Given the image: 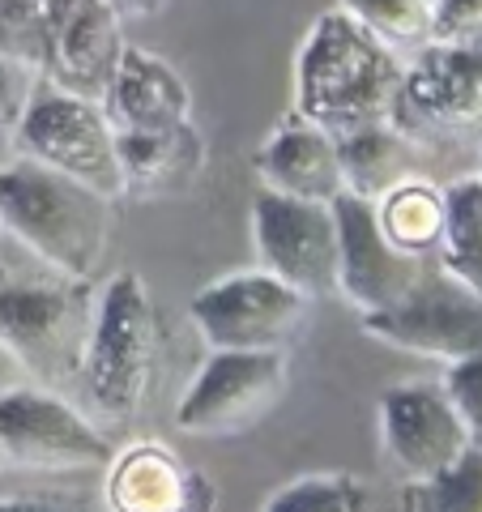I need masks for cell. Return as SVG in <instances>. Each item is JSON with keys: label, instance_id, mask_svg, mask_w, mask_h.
Returning <instances> with one entry per match:
<instances>
[{"label": "cell", "instance_id": "6da1fadb", "mask_svg": "<svg viewBox=\"0 0 482 512\" xmlns=\"http://www.w3.org/2000/svg\"><path fill=\"white\" fill-rule=\"evenodd\" d=\"M406 77V60L380 47L342 9L320 13L295 60V116L350 137L376 124H393V107Z\"/></svg>", "mask_w": 482, "mask_h": 512}, {"label": "cell", "instance_id": "7a4b0ae2", "mask_svg": "<svg viewBox=\"0 0 482 512\" xmlns=\"http://www.w3.org/2000/svg\"><path fill=\"white\" fill-rule=\"evenodd\" d=\"M0 222L47 269H56V278L73 282L99 274L116 231L111 197L30 158L0 167Z\"/></svg>", "mask_w": 482, "mask_h": 512}, {"label": "cell", "instance_id": "3957f363", "mask_svg": "<svg viewBox=\"0 0 482 512\" xmlns=\"http://www.w3.org/2000/svg\"><path fill=\"white\" fill-rule=\"evenodd\" d=\"M163 355L158 308L137 274H116L94 295L90 342L82 359V384L90 406L107 427L133 423L150 402Z\"/></svg>", "mask_w": 482, "mask_h": 512}, {"label": "cell", "instance_id": "277c9868", "mask_svg": "<svg viewBox=\"0 0 482 512\" xmlns=\"http://www.w3.org/2000/svg\"><path fill=\"white\" fill-rule=\"evenodd\" d=\"M393 124L427 163L436 158H482V43H427L406 60Z\"/></svg>", "mask_w": 482, "mask_h": 512}, {"label": "cell", "instance_id": "5b68a950", "mask_svg": "<svg viewBox=\"0 0 482 512\" xmlns=\"http://www.w3.org/2000/svg\"><path fill=\"white\" fill-rule=\"evenodd\" d=\"M90 320V282H0V342L22 376H39L43 384L82 376Z\"/></svg>", "mask_w": 482, "mask_h": 512}, {"label": "cell", "instance_id": "8992f818", "mask_svg": "<svg viewBox=\"0 0 482 512\" xmlns=\"http://www.w3.org/2000/svg\"><path fill=\"white\" fill-rule=\"evenodd\" d=\"M18 158H30L39 167H52L69 180L86 184L103 197L120 201V158H116V124L107 120L103 103L77 99L52 82H35V94L13 128Z\"/></svg>", "mask_w": 482, "mask_h": 512}, {"label": "cell", "instance_id": "52a82bcc", "mask_svg": "<svg viewBox=\"0 0 482 512\" xmlns=\"http://www.w3.org/2000/svg\"><path fill=\"white\" fill-rule=\"evenodd\" d=\"M111 453L116 448H111L107 431L52 389L13 384L0 393V461L5 466L73 474L103 470Z\"/></svg>", "mask_w": 482, "mask_h": 512}, {"label": "cell", "instance_id": "ba28073f", "mask_svg": "<svg viewBox=\"0 0 482 512\" xmlns=\"http://www.w3.org/2000/svg\"><path fill=\"white\" fill-rule=\"evenodd\" d=\"M286 380V350H210L175 406V427L188 436L248 431L282 402Z\"/></svg>", "mask_w": 482, "mask_h": 512}, {"label": "cell", "instance_id": "9c48e42d", "mask_svg": "<svg viewBox=\"0 0 482 512\" xmlns=\"http://www.w3.org/2000/svg\"><path fill=\"white\" fill-rule=\"evenodd\" d=\"M312 299L265 269L231 274L192 295V329L210 350H286L308 320Z\"/></svg>", "mask_w": 482, "mask_h": 512}, {"label": "cell", "instance_id": "30bf717a", "mask_svg": "<svg viewBox=\"0 0 482 512\" xmlns=\"http://www.w3.org/2000/svg\"><path fill=\"white\" fill-rule=\"evenodd\" d=\"M363 333L397 350H410V355L457 363L482 350V295L444 274L431 256L406 299L393 303L389 312L363 316Z\"/></svg>", "mask_w": 482, "mask_h": 512}, {"label": "cell", "instance_id": "8fae6325", "mask_svg": "<svg viewBox=\"0 0 482 512\" xmlns=\"http://www.w3.org/2000/svg\"><path fill=\"white\" fill-rule=\"evenodd\" d=\"M256 269L295 286L303 299L337 295V218L333 205L278 197L261 188L252 201Z\"/></svg>", "mask_w": 482, "mask_h": 512}, {"label": "cell", "instance_id": "7c38bea8", "mask_svg": "<svg viewBox=\"0 0 482 512\" xmlns=\"http://www.w3.org/2000/svg\"><path fill=\"white\" fill-rule=\"evenodd\" d=\"M380 444L410 483L448 470L474 448L448 393L427 380H401L380 393Z\"/></svg>", "mask_w": 482, "mask_h": 512}, {"label": "cell", "instance_id": "4fadbf2b", "mask_svg": "<svg viewBox=\"0 0 482 512\" xmlns=\"http://www.w3.org/2000/svg\"><path fill=\"white\" fill-rule=\"evenodd\" d=\"M337 218V295L355 303L359 316L389 312L393 303L410 295L431 256H406L397 252L376 227V210L363 197H342L333 201Z\"/></svg>", "mask_w": 482, "mask_h": 512}, {"label": "cell", "instance_id": "5bb4252c", "mask_svg": "<svg viewBox=\"0 0 482 512\" xmlns=\"http://www.w3.org/2000/svg\"><path fill=\"white\" fill-rule=\"evenodd\" d=\"M103 478L107 512H205L214 491L163 440H137L111 453Z\"/></svg>", "mask_w": 482, "mask_h": 512}, {"label": "cell", "instance_id": "9a60e30c", "mask_svg": "<svg viewBox=\"0 0 482 512\" xmlns=\"http://www.w3.org/2000/svg\"><path fill=\"white\" fill-rule=\"evenodd\" d=\"M124 47L128 43L120 30V9L111 0H77L52 39L43 82L69 90L77 99L103 103L111 77L120 69Z\"/></svg>", "mask_w": 482, "mask_h": 512}, {"label": "cell", "instance_id": "2e32d148", "mask_svg": "<svg viewBox=\"0 0 482 512\" xmlns=\"http://www.w3.org/2000/svg\"><path fill=\"white\" fill-rule=\"evenodd\" d=\"M256 175L278 197L316 201V205H333L346 192L337 137H329L312 120L295 116V111L256 150Z\"/></svg>", "mask_w": 482, "mask_h": 512}, {"label": "cell", "instance_id": "e0dca14e", "mask_svg": "<svg viewBox=\"0 0 482 512\" xmlns=\"http://www.w3.org/2000/svg\"><path fill=\"white\" fill-rule=\"evenodd\" d=\"M103 111L120 133H163V128L192 124V94L163 56L146 47H124Z\"/></svg>", "mask_w": 482, "mask_h": 512}, {"label": "cell", "instance_id": "ac0fdd59", "mask_svg": "<svg viewBox=\"0 0 482 512\" xmlns=\"http://www.w3.org/2000/svg\"><path fill=\"white\" fill-rule=\"evenodd\" d=\"M116 158L124 197L158 201L175 197L197 180L210 150H205V141L192 124L163 128V133H120L116 128Z\"/></svg>", "mask_w": 482, "mask_h": 512}, {"label": "cell", "instance_id": "d6986e66", "mask_svg": "<svg viewBox=\"0 0 482 512\" xmlns=\"http://www.w3.org/2000/svg\"><path fill=\"white\" fill-rule=\"evenodd\" d=\"M337 154H342L346 192L363 201H380L389 188L414 180V175H427V158L397 124H376L363 128V133H350L337 141Z\"/></svg>", "mask_w": 482, "mask_h": 512}, {"label": "cell", "instance_id": "ffe728a7", "mask_svg": "<svg viewBox=\"0 0 482 512\" xmlns=\"http://www.w3.org/2000/svg\"><path fill=\"white\" fill-rule=\"evenodd\" d=\"M376 227L397 252L406 256H436L444 239V188L431 175L389 188L380 201H372Z\"/></svg>", "mask_w": 482, "mask_h": 512}, {"label": "cell", "instance_id": "44dd1931", "mask_svg": "<svg viewBox=\"0 0 482 512\" xmlns=\"http://www.w3.org/2000/svg\"><path fill=\"white\" fill-rule=\"evenodd\" d=\"M436 265L482 295V171H465L444 188V239Z\"/></svg>", "mask_w": 482, "mask_h": 512}, {"label": "cell", "instance_id": "7402d4cb", "mask_svg": "<svg viewBox=\"0 0 482 512\" xmlns=\"http://www.w3.org/2000/svg\"><path fill=\"white\" fill-rule=\"evenodd\" d=\"M73 5L77 0H0V56L43 77L52 39Z\"/></svg>", "mask_w": 482, "mask_h": 512}, {"label": "cell", "instance_id": "603a6c76", "mask_svg": "<svg viewBox=\"0 0 482 512\" xmlns=\"http://www.w3.org/2000/svg\"><path fill=\"white\" fill-rule=\"evenodd\" d=\"M342 13L393 56L410 60L431 43L436 0H342Z\"/></svg>", "mask_w": 482, "mask_h": 512}, {"label": "cell", "instance_id": "cb8c5ba5", "mask_svg": "<svg viewBox=\"0 0 482 512\" xmlns=\"http://www.w3.org/2000/svg\"><path fill=\"white\" fill-rule=\"evenodd\" d=\"M406 512H482V444H474L448 470L406 483Z\"/></svg>", "mask_w": 482, "mask_h": 512}, {"label": "cell", "instance_id": "d4e9b609", "mask_svg": "<svg viewBox=\"0 0 482 512\" xmlns=\"http://www.w3.org/2000/svg\"><path fill=\"white\" fill-rule=\"evenodd\" d=\"M261 512H372V495L355 474H303L269 495Z\"/></svg>", "mask_w": 482, "mask_h": 512}, {"label": "cell", "instance_id": "484cf974", "mask_svg": "<svg viewBox=\"0 0 482 512\" xmlns=\"http://www.w3.org/2000/svg\"><path fill=\"white\" fill-rule=\"evenodd\" d=\"M440 389L448 393V402H453V410L461 414L470 440L482 444V350L457 359V363H444Z\"/></svg>", "mask_w": 482, "mask_h": 512}, {"label": "cell", "instance_id": "4316f807", "mask_svg": "<svg viewBox=\"0 0 482 512\" xmlns=\"http://www.w3.org/2000/svg\"><path fill=\"white\" fill-rule=\"evenodd\" d=\"M431 43H482V0H436Z\"/></svg>", "mask_w": 482, "mask_h": 512}, {"label": "cell", "instance_id": "83f0119b", "mask_svg": "<svg viewBox=\"0 0 482 512\" xmlns=\"http://www.w3.org/2000/svg\"><path fill=\"white\" fill-rule=\"evenodd\" d=\"M35 82H39V73H30L26 64L9 60V56H0V137L13 141V128H18L30 94H35Z\"/></svg>", "mask_w": 482, "mask_h": 512}, {"label": "cell", "instance_id": "f1b7e54d", "mask_svg": "<svg viewBox=\"0 0 482 512\" xmlns=\"http://www.w3.org/2000/svg\"><path fill=\"white\" fill-rule=\"evenodd\" d=\"M0 512H86V508L47 500V495H13V500H0Z\"/></svg>", "mask_w": 482, "mask_h": 512}, {"label": "cell", "instance_id": "f546056e", "mask_svg": "<svg viewBox=\"0 0 482 512\" xmlns=\"http://www.w3.org/2000/svg\"><path fill=\"white\" fill-rule=\"evenodd\" d=\"M111 5L120 9V18L128 13V18H154V13L167 9V0H111Z\"/></svg>", "mask_w": 482, "mask_h": 512}, {"label": "cell", "instance_id": "4dcf8cb0", "mask_svg": "<svg viewBox=\"0 0 482 512\" xmlns=\"http://www.w3.org/2000/svg\"><path fill=\"white\" fill-rule=\"evenodd\" d=\"M13 384H22V367L13 363V355L5 350V342H0V393L13 389Z\"/></svg>", "mask_w": 482, "mask_h": 512}, {"label": "cell", "instance_id": "1f68e13d", "mask_svg": "<svg viewBox=\"0 0 482 512\" xmlns=\"http://www.w3.org/2000/svg\"><path fill=\"white\" fill-rule=\"evenodd\" d=\"M0 282H9V274H5V265H0Z\"/></svg>", "mask_w": 482, "mask_h": 512}, {"label": "cell", "instance_id": "d6a6232c", "mask_svg": "<svg viewBox=\"0 0 482 512\" xmlns=\"http://www.w3.org/2000/svg\"><path fill=\"white\" fill-rule=\"evenodd\" d=\"M474 171H482V158H478V167H474Z\"/></svg>", "mask_w": 482, "mask_h": 512}, {"label": "cell", "instance_id": "836d02e7", "mask_svg": "<svg viewBox=\"0 0 482 512\" xmlns=\"http://www.w3.org/2000/svg\"><path fill=\"white\" fill-rule=\"evenodd\" d=\"M0 235H5V222H0Z\"/></svg>", "mask_w": 482, "mask_h": 512}]
</instances>
